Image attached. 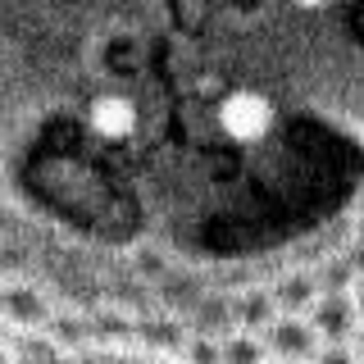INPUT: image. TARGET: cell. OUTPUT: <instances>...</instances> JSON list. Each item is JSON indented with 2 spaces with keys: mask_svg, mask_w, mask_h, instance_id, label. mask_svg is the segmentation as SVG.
I'll list each match as a JSON object with an SVG mask.
<instances>
[{
  "mask_svg": "<svg viewBox=\"0 0 364 364\" xmlns=\"http://www.w3.org/2000/svg\"><path fill=\"white\" fill-rule=\"evenodd\" d=\"M219 128L228 141H264L269 128H273V105L269 96H259V91H232V96H223L219 105Z\"/></svg>",
  "mask_w": 364,
  "mask_h": 364,
  "instance_id": "6da1fadb",
  "label": "cell"
},
{
  "mask_svg": "<svg viewBox=\"0 0 364 364\" xmlns=\"http://www.w3.org/2000/svg\"><path fill=\"white\" fill-rule=\"evenodd\" d=\"M259 341H264L269 360H282V364H310V355L323 346L305 314H278L264 333H259Z\"/></svg>",
  "mask_w": 364,
  "mask_h": 364,
  "instance_id": "7a4b0ae2",
  "label": "cell"
},
{
  "mask_svg": "<svg viewBox=\"0 0 364 364\" xmlns=\"http://www.w3.org/2000/svg\"><path fill=\"white\" fill-rule=\"evenodd\" d=\"M305 318H310L314 337L323 341V346H346L360 328V314H355V305H350L346 291H318V301L310 305Z\"/></svg>",
  "mask_w": 364,
  "mask_h": 364,
  "instance_id": "3957f363",
  "label": "cell"
},
{
  "mask_svg": "<svg viewBox=\"0 0 364 364\" xmlns=\"http://www.w3.org/2000/svg\"><path fill=\"white\" fill-rule=\"evenodd\" d=\"M0 318L14 328H41L50 323V301L46 291H37L32 282H18V278H5L0 282Z\"/></svg>",
  "mask_w": 364,
  "mask_h": 364,
  "instance_id": "277c9868",
  "label": "cell"
},
{
  "mask_svg": "<svg viewBox=\"0 0 364 364\" xmlns=\"http://www.w3.org/2000/svg\"><path fill=\"white\" fill-rule=\"evenodd\" d=\"M87 123L100 141H128L136 132V123H141V109L128 96H96L87 109Z\"/></svg>",
  "mask_w": 364,
  "mask_h": 364,
  "instance_id": "5b68a950",
  "label": "cell"
},
{
  "mask_svg": "<svg viewBox=\"0 0 364 364\" xmlns=\"http://www.w3.org/2000/svg\"><path fill=\"white\" fill-rule=\"evenodd\" d=\"M269 296L278 314H310V305L318 301V282L314 273H287V278H278V287Z\"/></svg>",
  "mask_w": 364,
  "mask_h": 364,
  "instance_id": "8992f818",
  "label": "cell"
},
{
  "mask_svg": "<svg viewBox=\"0 0 364 364\" xmlns=\"http://www.w3.org/2000/svg\"><path fill=\"white\" fill-rule=\"evenodd\" d=\"M278 318V310H273V296L269 291H246L242 301L232 305V328H242V333H264V328Z\"/></svg>",
  "mask_w": 364,
  "mask_h": 364,
  "instance_id": "52a82bcc",
  "label": "cell"
},
{
  "mask_svg": "<svg viewBox=\"0 0 364 364\" xmlns=\"http://www.w3.org/2000/svg\"><path fill=\"white\" fill-rule=\"evenodd\" d=\"M219 364H269V350L255 333H228L219 337Z\"/></svg>",
  "mask_w": 364,
  "mask_h": 364,
  "instance_id": "ba28073f",
  "label": "cell"
},
{
  "mask_svg": "<svg viewBox=\"0 0 364 364\" xmlns=\"http://www.w3.org/2000/svg\"><path fill=\"white\" fill-rule=\"evenodd\" d=\"M178 355H182V364H219V337L196 333L178 346Z\"/></svg>",
  "mask_w": 364,
  "mask_h": 364,
  "instance_id": "9c48e42d",
  "label": "cell"
},
{
  "mask_svg": "<svg viewBox=\"0 0 364 364\" xmlns=\"http://www.w3.org/2000/svg\"><path fill=\"white\" fill-rule=\"evenodd\" d=\"M141 337L151 341V346H159V350H178L182 341H187L178 323H146V328H141Z\"/></svg>",
  "mask_w": 364,
  "mask_h": 364,
  "instance_id": "30bf717a",
  "label": "cell"
},
{
  "mask_svg": "<svg viewBox=\"0 0 364 364\" xmlns=\"http://www.w3.org/2000/svg\"><path fill=\"white\" fill-rule=\"evenodd\" d=\"M310 364H360V360H355V350H350V341H346V346H318L310 355Z\"/></svg>",
  "mask_w": 364,
  "mask_h": 364,
  "instance_id": "8fae6325",
  "label": "cell"
},
{
  "mask_svg": "<svg viewBox=\"0 0 364 364\" xmlns=\"http://www.w3.org/2000/svg\"><path fill=\"white\" fill-rule=\"evenodd\" d=\"M350 305H355V314H360V323H364V278H355V282H350Z\"/></svg>",
  "mask_w": 364,
  "mask_h": 364,
  "instance_id": "7c38bea8",
  "label": "cell"
},
{
  "mask_svg": "<svg viewBox=\"0 0 364 364\" xmlns=\"http://www.w3.org/2000/svg\"><path fill=\"white\" fill-rule=\"evenodd\" d=\"M350 350H355V360L364 364V323L355 328V337H350Z\"/></svg>",
  "mask_w": 364,
  "mask_h": 364,
  "instance_id": "4fadbf2b",
  "label": "cell"
},
{
  "mask_svg": "<svg viewBox=\"0 0 364 364\" xmlns=\"http://www.w3.org/2000/svg\"><path fill=\"white\" fill-rule=\"evenodd\" d=\"M291 5H296V9H323L328 0H291Z\"/></svg>",
  "mask_w": 364,
  "mask_h": 364,
  "instance_id": "5bb4252c",
  "label": "cell"
},
{
  "mask_svg": "<svg viewBox=\"0 0 364 364\" xmlns=\"http://www.w3.org/2000/svg\"><path fill=\"white\" fill-rule=\"evenodd\" d=\"M355 242H360V246H364V219H360V228H355Z\"/></svg>",
  "mask_w": 364,
  "mask_h": 364,
  "instance_id": "9a60e30c",
  "label": "cell"
},
{
  "mask_svg": "<svg viewBox=\"0 0 364 364\" xmlns=\"http://www.w3.org/2000/svg\"><path fill=\"white\" fill-rule=\"evenodd\" d=\"M269 364H282V360H269Z\"/></svg>",
  "mask_w": 364,
  "mask_h": 364,
  "instance_id": "2e32d148",
  "label": "cell"
}]
</instances>
